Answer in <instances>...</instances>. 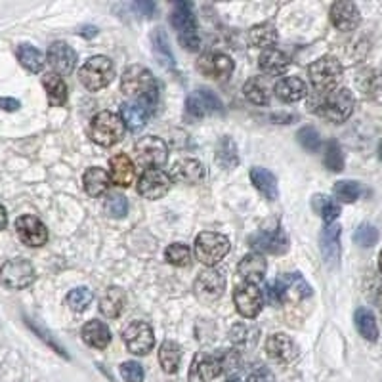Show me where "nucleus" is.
Instances as JSON below:
<instances>
[{
	"mask_svg": "<svg viewBox=\"0 0 382 382\" xmlns=\"http://www.w3.org/2000/svg\"><path fill=\"white\" fill-rule=\"evenodd\" d=\"M152 45L153 53H155L157 62H159L163 67H167V69H174V53L170 50L169 36H167V33H165L160 27H157L152 33Z\"/></svg>",
	"mask_w": 382,
	"mask_h": 382,
	"instance_id": "nucleus-33",
	"label": "nucleus"
},
{
	"mask_svg": "<svg viewBox=\"0 0 382 382\" xmlns=\"http://www.w3.org/2000/svg\"><path fill=\"white\" fill-rule=\"evenodd\" d=\"M267 356L272 357L277 363H291L298 357V346L293 338L283 333H277L274 337L267 338L266 342Z\"/></svg>",
	"mask_w": 382,
	"mask_h": 382,
	"instance_id": "nucleus-20",
	"label": "nucleus"
},
{
	"mask_svg": "<svg viewBox=\"0 0 382 382\" xmlns=\"http://www.w3.org/2000/svg\"><path fill=\"white\" fill-rule=\"evenodd\" d=\"M43 86L46 90V96H48V102L50 106L60 107L67 102V84L65 80L56 75V73H48L43 77Z\"/></svg>",
	"mask_w": 382,
	"mask_h": 382,
	"instance_id": "nucleus-32",
	"label": "nucleus"
},
{
	"mask_svg": "<svg viewBox=\"0 0 382 382\" xmlns=\"http://www.w3.org/2000/svg\"><path fill=\"white\" fill-rule=\"evenodd\" d=\"M260 69L266 75H281L289 67V56L277 48H267L260 53Z\"/></svg>",
	"mask_w": 382,
	"mask_h": 382,
	"instance_id": "nucleus-31",
	"label": "nucleus"
},
{
	"mask_svg": "<svg viewBox=\"0 0 382 382\" xmlns=\"http://www.w3.org/2000/svg\"><path fill=\"white\" fill-rule=\"evenodd\" d=\"M311 206H313V211L323 218V222L327 224V226H329V224H335L338 214H340V204H338L335 199H331V197L327 195H313Z\"/></svg>",
	"mask_w": 382,
	"mask_h": 382,
	"instance_id": "nucleus-41",
	"label": "nucleus"
},
{
	"mask_svg": "<svg viewBox=\"0 0 382 382\" xmlns=\"http://www.w3.org/2000/svg\"><path fill=\"white\" fill-rule=\"evenodd\" d=\"M379 270H381V272H382V252H381V254H379Z\"/></svg>",
	"mask_w": 382,
	"mask_h": 382,
	"instance_id": "nucleus-59",
	"label": "nucleus"
},
{
	"mask_svg": "<svg viewBox=\"0 0 382 382\" xmlns=\"http://www.w3.org/2000/svg\"><path fill=\"white\" fill-rule=\"evenodd\" d=\"M231 342L239 348H250L252 344H256V331L247 325H235L231 329Z\"/></svg>",
	"mask_w": 382,
	"mask_h": 382,
	"instance_id": "nucleus-46",
	"label": "nucleus"
},
{
	"mask_svg": "<svg viewBox=\"0 0 382 382\" xmlns=\"http://www.w3.org/2000/svg\"><path fill=\"white\" fill-rule=\"evenodd\" d=\"M170 21H172L174 29L178 31L182 46H184L186 50H189V52L197 50L199 45H201V40H199V33H197V19L195 14H193L191 2H184V0H182V2H176V4L172 6Z\"/></svg>",
	"mask_w": 382,
	"mask_h": 382,
	"instance_id": "nucleus-4",
	"label": "nucleus"
},
{
	"mask_svg": "<svg viewBox=\"0 0 382 382\" xmlns=\"http://www.w3.org/2000/svg\"><path fill=\"white\" fill-rule=\"evenodd\" d=\"M247 382H276V379H274V374H272L270 369H266V367H260V369H256L254 373L249 374Z\"/></svg>",
	"mask_w": 382,
	"mask_h": 382,
	"instance_id": "nucleus-54",
	"label": "nucleus"
},
{
	"mask_svg": "<svg viewBox=\"0 0 382 382\" xmlns=\"http://www.w3.org/2000/svg\"><path fill=\"white\" fill-rule=\"evenodd\" d=\"M266 260L264 256H260L256 252H250L243 258L237 266V276L241 277V281L245 285H256L258 281H262L266 276Z\"/></svg>",
	"mask_w": 382,
	"mask_h": 382,
	"instance_id": "nucleus-25",
	"label": "nucleus"
},
{
	"mask_svg": "<svg viewBox=\"0 0 382 382\" xmlns=\"http://www.w3.org/2000/svg\"><path fill=\"white\" fill-rule=\"evenodd\" d=\"M165 256H167V260L172 266L184 267L191 264V249L187 245H184V243H172L167 249V252H165Z\"/></svg>",
	"mask_w": 382,
	"mask_h": 382,
	"instance_id": "nucleus-44",
	"label": "nucleus"
},
{
	"mask_svg": "<svg viewBox=\"0 0 382 382\" xmlns=\"http://www.w3.org/2000/svg\"><path fill=\"white\" fill-rule=\"evenodd\" d=\"M230 252V239L222 233L203 231L197 235L195 256L204 266H216Z\"/></svg>",
	"mask_w": 382,
	"mask_h": 382,
	"instance_id": "nucleus-8",
	"label": "nucleus"
},
{
	"mask_svg": "<svg viewBox=\"0 0 382 382\" xmlns=\"http://www.w3.org/2000/svg\"><path fill=\"white\" fill-rule=\"evenodd\" d=\"M250 180L256 187L258 191L264 197H267L270 201H276L279 191H277V180L270 170L262 169V167H254L250 169Z\"/></svg>",
	"mask_w": 382,
	"mask_h": 382,
	"instance_id": "nucleus-29",
	"label": "nucleus"
},
{
	"mask_svg": "<svg viewBox=\"0 0 382 382\" xmlns=\"http://www.w3.org/2000/svg\"><path fill=\"white\" fill-rule=\"evenodd\" d=\"M361 195V186L354 180H340L335 184V197L342 203H354Z\"/></svg>",
	"mask_w": 382,
	"mask_h": 382,
	"instance_id": "nucleus-43",
	"label": "nucleus"
},
{
	"mask_svg": "<svg viewBox=\"0 0 382 382\" xmlns=\"http://www.w3.org/2000/svg\"><path fill=\"white\" fill-rule=\"evenodd\" d=\"M167 157H169V150L157 136H147L136 143V159L142 167L159 169L167 163Z\"/></svg>",
	"mask_w": 382,
	"mask_h": 382,
	"instance_id": "nucleus-13",
	"label": "nucleus"
},
{
	"mask_svg": "<svg viewBox=\"0 0 382 382\" xmlns=\"http://www.w3.org/2000/svg\"><path fill=\"white\" fill-rule=\"evenodd\" d=\"M170 189V176L160 169H145L138 180V193L145 199H160Z\"/></svg>",
	"mask_w": 382,
	"mask_h": 382,
	"instance_id": "nucleus-14",
	"label": "nucleus"
},
{
	"mask_svg": "<svg viewBox=\"0 0 382 382\" xmlns=\"http://www.w3.org/2000/svg\"><path fill=\"white\" fill-rule=\"evenodd\" d=\"M186 111L189 117L203 119L206 115H220L224 111V106L214 92L206 88H197L187 96Z\"/></svg>",
	"mask_w": 382,
	"mask_h": 382,
	"instance_id": "nucleus-12",
	"label": "nucleus"
},
{
	"mask_svg": "<svg viewBox=\"0 0 382 382\" xmlns=\"http://www.w3.org/2000/svg\"><path fill=\"white\" fill-rule=\"evenodd\" d=\"M121 88L126 96L138 99V104L145 107L147 111H153L159 102V84L153 77L150 69L142 65H132L128 67L123 77H121Z\"/></svg>",
	"mask_w": 382,
	"mask_h": 382,
	"instance_id": "nucleus-1",
	"label": "nucleus"
},
{
	"mask_svg": "<svg viewBox=\"0 0 382 382\" xmlns=\"http://www.w3.org/2000/svg\"><path fill=\"white\" fill-rule=\"evenodd\" d=\"M82 182H84V191L90 197H98L102 193H106L109 186H111L109 174L104 169H99V167H92V169L86 170Z\"/></svg>",
	"mask_w": 382,
	"mask_h": 382,
	"instance_id": "nucleus-30",
	"label": "nucleus"
},
{
	"mask_svg": "<svg viewBox=\"0 0 382 382\" xmlns=\"http://www.w3.org/2000/svg\"><path fill=\"white\" fill-rule=\"evenodd\" d=\"M115 79V65L106 56H94L79 69V80L82 86L92 92L106 88Z\"/></svg>",
	"mask_w": 382,
	"mask_h": 382,
	"instance_id": "nucleus-5",
	"label": "nucleus"
},
{
	"mask_svg": "<svg viewBox=\"0 0 382 382\" xmlns=\"http://www.w3.org/2000/svg\"><path fill=\"white\" fill-rule=\"evenodd\" d=\"M325 167L333 172H340L344 169V155L338 142H329L327 143V150H325Z\"/></svg>",
	"mask_w": 382,
	"mask_h": 382,
	"instance_id": "nucleus-47",
	"label": "nucleus"
},
{
	"mask_svg": "<svg viewBox=\"0 0 382 382\" xmlns=\"http://www.w3.org/2000/svg\"><path fill=\"white\" fill-rule=\"evenodd\" d=\"M224 373L222 352H199L189 367V382H213Z\"/></svg>",
	"mask_w": 382,
	"mask_h": 382,
	"instance_id": "nucleus-9",
	"label": "nucleus"
},
{
	"mask_svg": "<svg viewBox=\"0 0 382 382\" xmlns=\"http://www.w3.org/2000/svg\"><path fill=\"white\" fill-rule=\"evenodd\" d=\"M226 289V277L218 270H206L195 281V294L204 300V302H213L216 298H220Z\"/></svg>",
	"mask_w": 382,
	"mask_h": 382,
	"instance_id": "nucleus-19",
	"label": "nucleus"
},
{
	"mask_svg": "<svg viewBox=\"0 0 382 382\" xmlns=\"http://www.w3.org/2000/svg\"><path fill=\"white\" fill-rule=\"evenodd\" d=\"M0 107H2L4 111H18L19 102L14 98H0Z\"/></svg>",
	"mask_w": 382,
	"mask_h": 382,
	"instance_id": "nucleus-55",
	"label": "nucleus"
},
{
	"mask_svg": "<svg viewBox=\"0 0 382 382\" xmlns=\"http://www.w3.org/2000/svg\"><path fill=\"white\" fill-rule=\"evenodd\" d=\"M123 340H125L126 348L136 356H147L155 346L153 329L143 321H132L130 325H126Z\"/></svg>",
	"mask_w": 382,
	"mask_h": 382,
	"instance_id": "nucleus-11",
	"label": "nucleus"
},
{
	"mask_svg": "<svg viewBox=\"0 0 382 382\" xmlns=\"http://www.w3.org/2000/svg\"><path fill=\"white\" fill-rule=\"evenodd\" d=\"M125 134V123L121 117L111 113V111H102L92 119L90 125V138L102 147H111L115 145Z\"/></svg>",
	"mask_w": 382,
	"mask_h": 382,
	"instance_id": "nucleus-6",
	"label": "nucleus"
},
{
	"mask_svg": "<svg viewBox=\"0 0 382 382\" xmlns=\"http://www.w3.org/2000/svg\"><path fill=\"white\" fill-rule=\"evenodd\" d=\"M361 86H363L365 96H369L373 102L382 104V73H373V75L365 77Z\"/></svg>",
	"mask_w": 382,
	"mask_h": 382,
	"instance_id": "nucleus-49",
	"label": "nucleus"
},
{
	"mask_svg": "<svg viewBox=\"0 0 382 382\" xmlns=\"http://www.w3.org/2000/svg\"><path fill=\"white\" fill-rule=\"evenodd\" d=\"M313 88L320 94H327L337 88V84L342 79V65L333 56H323L318 62H313L308 69Z\"/></svg>",
	"mask_w": 382,
	"mask_h": 382,
	"instance_id": "nucleus-7",
	"label": "nucleus"
},
{
	"mask_svg": "<svg viewBox=\"0 0 382 382\" xmlns=\"http://www.w3.org/2000/svg\"><path fill=\"white\" fill-rule=\"evenodd\" d=\"M18 60L27 71L31 73H38L43 69V65H45V56H43V52L31 45L18 46Z\"/></svg>",
	"mask_w": 382,
	"mask_h": 382,
	"instance_id": "nucleus-42",
	"label": "nucleus"
},
{
	"mask_svg": "<svg viewBox=\"0 0 382 382\" xmlns=\"http://www.w3.org/2000/svg\"><path fill=\"white\" fill-rule=\"evenodd\" d=\"M306 94H308V86L298 77H285L276 84V96L287 104L300 102L302 98H306Z\"/></svg>",
	"mask_w": 382,
	"mask_h": 382,
	"instance_id": "nucleus-27",
	"label": "nucleus"
},
{
	"mask_svg": "<svg viewBox=\"0 0 382 382\" xmlns=\"http://www.w3.org/2000/svg\"><path fill=\"white\" fill-rule=\"evenodd\" d=\"M104 208H106L107 216H111V218H123L128 213V201L123 195L113 193V195L107 197Z\"/></svg>",
	"mask_w": 382,
	"mask_h": 382,
	"instance_id": "nucleus-48",
	"label": "nucleus"
},
{
	"mask_svg": "<svg viewBox=\"0 0 382 382\" xmlns=\"http://www.w3.org/2000/svg\"><path fill=\"white\" fill-rule=\"evenodd\" d=\"M245 98L249 99L250 104H256V106H267L270 104V86L264 79L254 77V79L247 80L245 84Z\"/></svg>",
	"mask_w": 382,
	"mask_h": 382,
	"instance_id": "nucleus-40",
	"label": "nucleus"
},
{
	"mask_svg": "<svg viewBox=\"0 0 382 382\" xmlns=\"http://www.w3.org/2000/svg\"><path fill=\"white\" fill-rule=\"evenodd\" d=\"M354 96L346 88L333 90L327 94H321L315 107H311V111H315L318 115L327 119L331 123H344L348 117L354 113Z\"/></svg>",
	"mask_w": 382,
	"mask_h": 382,
	"instance_id": "nucleus-2",
	"label": "nucleus"
},
{
	"mask_svg": "<svg viewBox=\"0 0 382 382\" xmlns=\"http://www.w3.org/2000/svg\"><path fill=\"white\" fill-rule=\"evenodd\" d=\"M121 377L125 382H143V367L136 361H125L121 365Z\"/></svg>",
	"mask_w": 382,
	"mask_h": 382,
	"instance_id": "nucleus-52",
	"label": "nucleus"
},
{
	"mask_svg": "<svg viewBox=\"0 0 382 382\" xmlns=\"http://www.w3.org/2000/svg\"><path fill=\"white\" fill-rule=\"evenodd\" d=\"M82 338L88 346L96 348V350H104L109 346L111 342V331L104 321L92 320L82 327Z\"/></svg>",
	"mask_w": 382,
	"mask_h": 382,
	"instance_id": "nucleus-28",
	"label": "nucleus"
},
{
	"mask_svg": "<svg viewBox=\"0 0 382 382\" xmlns=\"http://www.w3.org/2000/svg\"><path fill=\"white\" fill-rule=\"evenodd\" d=\"M170 178L182 184H197L204 178V167L197 159H180L172 167Z\"/></svg>",
	"mask_w": 382,
	"mask_h": 382,
	"instance_id": "nucleus-26",
	"label": "nucleus"
},
{
	"mask_svg": "<svg viewBox=\"0 0 382 382\" xmlns=\"http://www.w3.org/2000/svg\"><path fill=\"white\" fill-rule=\"evenodd\" d=\"M48 63L56 69V75H69L77 63V52L65 43H53L48 48Z\"/></svg>",
	"mask_w": 382,
	"mask_h": 382,
	"instance_id": "nucleus-22",
	"label": "nucleus"
},
{
	"mask_svg": "<svg viewBox=\"0 0 382 382\" xmlns=\"http://www.w3.org/2000/svg\"><path fill=\"white\" fill-rule=\"evenodd\" d=\"M311 296V287L300 274H285L276 283L267 285V300L279 306L283 300H302Z\"/></svg>",
	"mask_w": 382,
	"mask_h": 382,
	"instance_id": "nucleus-3",
	"label": "nucleus"
},
{
	"mask_svg": "<svg viewBox=\"0 0 382 382\" xmlns=\"http://www.w3.org/2000/svg\"><path fill=\"white\" fill-rule=\"evenodd\" d=\"M331 21L338 31L348 33L359 25L361 16H359V10L354 2H335L331 6Z\"/></svg>",
	"mask_w": 382,
	"mask_h": 382,
	"instance_id": "nucleus-21",
	"label": "nucleus"
},
{
	"mask_svg": "<svg viewBox=\"0 0 382 382\" xmlns=\"http://www.w3.org/2000/svg\"><path fill=\"white\" fill-rule=\"evenodd\" d=\"M6 224H8V216H6V208L0 204V230H4L6 228Z\"/></svg>",
	"mask_w": 382,
	"mask_h": 382,
	"instance_id": "nucleus-57",
	"label": "nucleus"
},
{
	"mask_svg": "<svg viewBox=\"0 0 382 382\" xmlns=\"http://www.w3.org/2000/svg\"><path fill=\"white\" fill-rule=\"evenodd\" d=\"M33 281H35V267L23 258L8 260L4 266L0 267V283L4 285L6 289L19 291V289L29 287Z\"/></svg>",
	"mask_w": 382,
	"mask_h": 382,
	"instance_id": "nucleus-10",
	"label": "nucleus"
},
{
	"mask_svg": "<svg viewBox=\"0 0 382 382\" xmlns=\"http://www.w3.org/2000/svg\"><path fill=\"white\" fill-rule=\"evenodd\" d=\"M228 382H239V379H235V377H230V379H228Z\"/></svg>",
	"mask_w": 382,
	"mask_h": 382,
	"instance_id": "nucleus-60",
	"label": "nucleus"
},
{
	"mask_svg": "<svg viewBox=\"0 0 382 382\" xmlns=\"http://www.w3.org/2000/svg\"><path fill=\"white\" fill-rule=\"evenodd\" d=\"M377 306H379V310L382 311V289L379 291V294H377Z\"/></svg>",
	"mask_w": 382,
	"mask_h": 382,
	"instance_id": "nucleus-58",
	"label": "nucleus"
},
{
	"mask_svg": "<svg viewBox=\"0 0 382 382\" xmlns=\"http://www.w3.org/2000/svg\"><path fill=\"white\" fill-rule=\"evenodd\" d=\"M233 300H235L237 311L247 320L256 318L262 310V306H264V298H262V293L258 291L256 285L243 283L241 287H237L235 294H233Z\"/></svg>",
	"mask_w": 382,
	"mask_h": 382,
	"instance_id": "nucleus-17",
	"label": "nucleus"
},
{
	"mask_svg": "<svg viewBox=\"0 0 382 382\" xmlns=\"http://www.w3.org/2000/svg\"><path fill=\"white\" fill-rule=\"evenodd\" d=\"M197 69L203 73L204 77L222 80L228 79L233 73V62L230 56L218 52H206L197 60Z\"/></svg>",
	"mask_w": 382,
	"mask_h": 382,
	"instance_id": "nucleus-18",
	"label": "nucleus"
},
{
	"mask_svg": "<svg viewBox=\"0 0 382 382\" xmlns=\"http://www.w3.org/2000/svg\"><path fill=\"white\" fill-rule=\"evenodd\" d=\"M354 321H356V327L361 337L367 338L369 342H377L379 340V325H377L373 311L367 310V308H359L356 311Z\"/></svg>",
	"mask_w": 382,
	"mask_h": 382,
	"instance_id": "nucleus-39",
	"label": "nucleus"
},
{
	"mask_svg": "<svg viewBox=\"0 0 382 382\" xmlns=\"http://www.w3.org/2000/svg\"><path fill=\"white\" fill-rule=\"evenodd\" d=\"M109 178L113 184L121 187L132 186L134 180H136V165L132 163V159L125 155V153H119L115 157H111L109 160Z\"/></svg>",
	"mask_w": 382,
	"mask_h": 382,
	"instance_id": "nucleus-24",
	"label": "nucleus"
},
{
	"mask_svg": "<svg viewBox=\"0 0 382 382\" xmlns=\"http://www.w3.org/2000/svg\"><path fill=\"white\" fill-rule=\"evenodd\" d=\"M354 239L359 247H373L374 243L379 241V231L371 224H361L354 233Z\"/></svg>",
	"mask_w": 382,
	"mask_h": 382,
	"instance_id": "nucleus-50",
	"label": "nucleus"
},
{
	"mask_svg": "<svg viewBox=\"0 0 382 382\" xmlns=\"http://www.w3.org/2000/svg\"><path fill=\"white\" fill-rule=\"evenodd\" d=\"M216 163L224 169H235L239 165V152L230 136H224L216 145Z\"/></svg>",
	"mask_w": 382,
	"mask_h": 382,
	"instance_id": "nucleus-37",
	"label": "nucleus"
},
{
	"mask_svg": "<svg viewBox=\"0 0 382 382\" xmlns=\"http://www.w3.org/2000/svg\"><path fill=\"white\" fill-rule=\"evenodd\" d=\"M250 247L266 254H285L289 250V237L281 228L270 231H258L249 239Z\"/></svg>",
	"mask_w": 382,
	"mask_h": 382,
	"instance_id": "nucleus-15",
	"label": "nucleus"
},
{
	"mask_svg": "<svg viewBox=\"0 0 382 382\" xmlns=\"http://www.w3.org/2000/svg\"><path fill=\"white\" fill-rule=\"evenodd\" d=\"M134 8H138L142 12V16H152L153 10H155V4L153 2H138V4H134Z\"/></svg>",
	"mask_w": 382,
	"mask_h": 382,
	"instance_id": "nucleus-56",
	"label": "nucleus"
},
{
	"mask_svg": "<svg viewBox=\"0 0 382 382\" xmlns=\"http://www.w3.org/2000/svg\"><path fill=\"white\" fill-rule=\"evenodd\" d=\"M249 43L256 48H274L277 43V31L272 23H260L249 31Z\"/></svg>",
	"mask_w": 382,
	"mask_h": 382,
	"instance_id": "nucleus-38",
	"label": "nucleus"
},
{
	"mask_svg": "<svg viewBox=\"0 0 382 382\" xmlns=\"http://www.w3.org/2000/svg\"><path fill=\"white\" fill-rule=\"evenodd\" d=\"M340 231L338 224H329L320 235V249L327 266H337L340 260Z\"/></svg>",
	"mask_w": 382,
	"mask_h": 382,
	"instance_id": "nucleus-23",
	"label": "nucleus"
},
{
	"mask_svg": "<svg viewBox=\"0 0 382 382\" xmlns=\"http://www.w3.org/2000/svg\"><path fill=\"white\" fill-rule=\"evenodd\" d=\"M92 298H94V294H92L88 287H77V289H73L71 293L67 294V304H69L71 310L84 311L92 302Z\"/></svg>",
	"mask_w": 382,
	"mask_h": 382,
	"instance_id": "nucleus-45",
	"label": "nucleus"
},
{
	"mask_svg": "<svg viewBox=\"0 0 382 382\" xmlns=\"http://www.w3.org/2000/svg\"><path fill=\"white\" fill-rule=\"evenodd\" d=\"M125 308V293L117 287L107 289L106 294L99 298V311L106 315V318H119L121 311Z\"/></svg>",
	"mask_w": 382,
	"mask_h": 382,
	"instance_id": "nucleus-35",
	"label": "nucleus"
},
{
	"mask_svg": "<svg viewBox=\"0 0 382 382\" xmlns=\"http://www.w3.org/2000/svg\"><path fill=\"white\" fill-rule=\"evenodd\" d=\"M180 361H182V350L176 342L172 340H165L159 348V363L165 373H176L180 369Z\"/></svg>",
	"mask_w": 382,
	"mask_h": 382,
	"instance_id": "nucleus-36",
	"label": "nucleus"
},
{
	"mask_svg": "<svg viewBox=\"0 0 382 382\" xmlns=\"http://www.w3.org/2000/svg\"><path fill=\"white\" fill-rule=\"evenodd\" d=\"M379 155H381V159H382V143H381V147H379Z\"/></svg>",
	"mask_w": 382,
	"mask_h": 382,
	"instance_id": "nucleus-61",
	"label": "nucleus"
},
{
	"mask_svg": "<svg viewBox=\"0 0 382 382\" xmlns=\"http://www.w3.org/2000/svg\"><path fill=\"white\" fill-rule=\"evenodd\" d=\"M29 325H31V327H33V329H35L36 333H38V337L43 338V340H46V342H48V344H50V346H52L53 350L58 352V354H60V356H63V357H65V359H67V354H65V350H63V348L60 346V344H58V340H56V338H52V335H50L48 331L43 329V327H38V325H35L33 321H29Z\"/></svg>",
	"mask_w": 382,
	"mask_h": 382,
	"instance_id": "nucleus-53",
	"label": "nucleus"
},
{
	"mask_svg": "<svg viewBox=\"0 0 382 382\" xmlns=\"http://www.w3.org/2000/svg\"><path fill=\"white\" fill-rule=\"evenodd\" d=\"M298 142H300V145H302L304 150H308V152H318L321 145L320 132H318L313 126H304L302 130L298 132Z\"/></svg>",
	"mask_w": 382,
	"mask_h": 382,
	"instance_id": "nucleus-51",
	"label": "nucleus"
},
{
	"mask_svg": "<svg viewBox=\"0 0 382 382\" xmlns=\"http://www.w3.org/2000/svg\"><path fill=\"white\" fill-rule=\"evenodd\" d=\"M16 231H18V237L27 247H43L48 241V230L46 226L36 216L25 214V216H19L16 220Z\"/></svg>",
	"mask_w": 382,
	"mask_h": 382,
	"instance_id": "nucleus-16",
	"label": "nucleus"
},
{
	"mask_svg": "<svg viewBox=\"0 0 382 382\" xmlns=\"http://www.w3.org/2000/svg\"><path fill=\"white\" fill-rule=\"evenodd\" d=\"M147 117H150V111L145 107L140 106V104H130L128 102V104L121 106V121L132 132L143 128V125L147 123Z\"/></svg>",
	"mask_w": 382,
	"mask_h": 382,
	"instance_id": "nucleus-34",
	"label": "nucleus"
}]
</instances>
